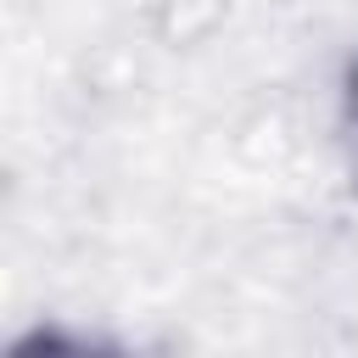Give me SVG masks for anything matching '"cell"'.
Returning <instances> with one entry per match:
<instances>
[{
	"label": "cell",
	"mask_w": 358,
	"mask_h": 358,
	"mask_svg": "<svg viewBox=\"0 0 358 358\" xmlns=\"http://www.w3.org/2000/svg\"><path fill=\"white\" fill-rule=\"evenodd\" d=\"M336 101H341V123L358 134V50H352L347 67H341V90H336Z\"/></svg>",
	"instance_id": "6da1fadb"
}]
</instances>
